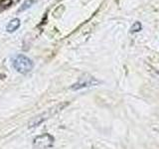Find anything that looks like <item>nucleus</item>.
<instances>
[{
    "label": "nucleus",
    "mask_w": 159,
    "mask_h": 149,
    "mask_svg": "<svg viewBox=\"0 0 159 149\" xmlns=\"http://www.w3.org/2000/svg\"><path fill=\"white\" fill-rule=\"evenodd\" d=\"M34 64L32 60L24 55H17L13 59V67L20 74H27L33 69Z\"/></svg>",
    "instance_id": "obj_1"
},
{
    "label": "nucleus",
    "mask_w": 159,
    "mask_h": 149,
    "mask_svg": "<svg viewBox=\"0 0 159 149\" xmlns=\"http://www.w3.org/2000/svg\"><path fill=\"white\" fill-rule=\"evenodd\" d=\"M68 106V102L66 103H62V104H58L57 106H55L53 108H50L48 109L47 111H45L41 114H39L38 116L36 117H34L31 121H30L29 123V127H35V126H38L40 123H42L44 120H46V119L50 118L52 115H54L55 113H57L58 111H62V109L65 107V106Z\"/></svg>",
    "instance_id": "obj_2"
},
{
    "label": "nucleus",
    "mask_w": 159,
    "mask_h": 149,
    "mask_svg": "<svg viewBox=\"0 0 159 149\" xmlns=\"http://www.w3.org/2000/svg\"><path fill=\"white\" fill-rule=\"evenodd\" d=\"M54 145V137L50 134H42L34 138L33 149H50Z\"/></svg>",
    "instance_id": "obj_3"
},
{
    "label": "nucleus",
    "mask_w": 159,
    "mask_h": 149,
    "mask_svg": "<svg viewBox=\"0 0 159 149\" xmlns=\"http://www.w3.org/2000/svg\"><path fill=\"white\" fill-rule=\"evenodd\" d=\"M98 84V81L94 79L93 77H91V76H89V78L82 77V78H80V79L76 84H73L71 88L74 89V91H76V89H81L84 88L92 87V86H94V84Z\"/></svg>",
    "instance_id": "obj_4"
},
{
    "label": "nucleus",
    "mask_w": 159,
    "mask_h": 149,
    "mask_svg": "<svg viewBox=\"0 0 159 149\" xmlns=\"http://www.w3.org/2000/svg\"><path fill=\"white\" fill-rule=\"evenodd\" d=\"M20 27V20L18 18H14L10 21L6 27V30L8 33H13Z\"/></svg>",
    "instance_id": "obj_5"
},
{
    "label": "nucleus",
    "mask_w": 159,
    "mask_h": 149,
    "mask_svg": "<svg viewBox=\"0 0 159 149\" xmlns=\"http://www.w3.org/2000/svg\"><path fill=\"white\" fill-rule=\"evenodd\" d=\"M35 2H36V0H26V1H25V2L22 4V6L19 8L18 11H19V12H23V11H25L26 9H28V8L31 7Z\"/></svg>",
    "instance_id": "obj_6"
},
{
    "label": "nucleus",
    "mask_w": 159,
    "mask_h": 149,
    "mask_svg": "<svg viewBox=\"0 0 159 149\" xmlns=\"http://www.w3.org/2000/svg\"><path fill=\"white\" fill-rule=\"evenodd\" d=\"M142 29V26H141V23L140 22H135L134 23L131 28H130V32L131 33H135V32H139L140 30Z\"/></svg>",
    "instance_id": "obj_7"
},
{
    "label": "nucleus",
    "mask_w": 159,
    "mask_h": 149,
    "mask_svg": "<svg viewBox=\"0 0 159 149\" xmlns=\"http://www.w3.org/2000/svg\"><path fill=\"white\" fill-rule=\"evenodd\" d=\"M12 4V0H0V7L2 9L9 7Z\"/></svg>",
    "instance_id": "obj_8"
}]
</instances>
